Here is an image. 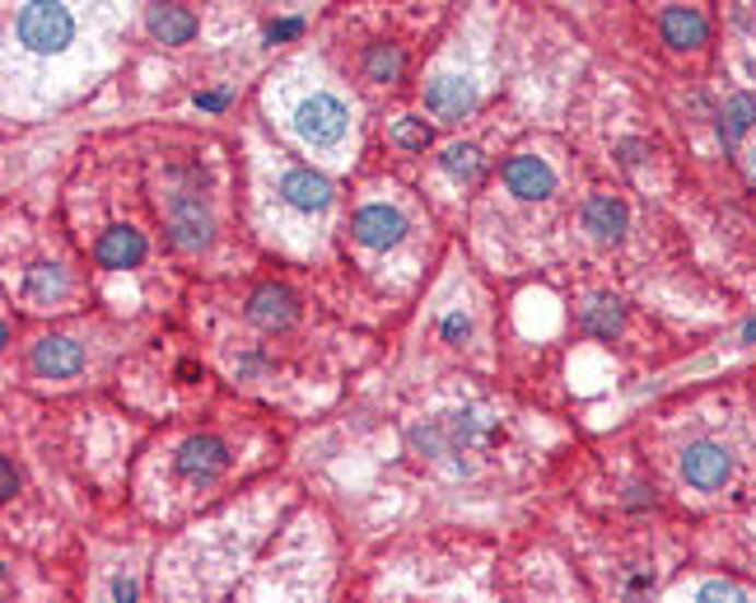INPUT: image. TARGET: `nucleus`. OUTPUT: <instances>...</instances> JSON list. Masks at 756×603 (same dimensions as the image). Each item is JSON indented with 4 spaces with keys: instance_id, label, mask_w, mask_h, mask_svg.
<instances>
[{
    "instance_id": "f257e3e1",
    "label": "nucleus",
    "mask_w": 756,
    "mask_h": 603,
    "mask_svg": "<svg viewBox=\"0 0 756 603\" xmlns=\"http://www.w3.org/2000/svg\"><path fill=\"white\" fill-rule=\"evenodd\" d=\"M14 33H20V43L28 51L51 57V51H66V43L75 38V20H70V10L61 0H28L20 10V20H14Z\"/></svg>"
},
{
    "instance_id": "f03ea898",
    "label": "nucleus",
    "mask_w": 756,
    "mask_h": 603,
    "mask_svg": "<svg viewBox=\"0 0 756 603\" xmlns=\"http://www.w3.org/2000/svg\"><path fill=\"white\" fill-rule=\"evenodd\" d=\"M294 131L304 136L309 146H318V150H332V146H341V136L350 127V117H346V103L337 94H309V98H299L294 103Z\"/></svg>"
},
{
    "instance_id": "7ed1b4c3",
    "label": "nucleus",
    "mask_w": 756,
    "mask_h": 603,
    "mask_svg": "<svg viewBox=\"0 0 756 603\" xmlns=\"http://www.w3.org/2000/svg\"><path fill=\"white\" fill-rule=\"evenodd\" d=\"M729 473H733V459H729L724 444H714V440H696V444H687V454H682V477H687L696 491L724 487Z\"/></svg>"
},
{
    "instance_id": "20e7f679",
    "label": "nucleus",
    "mask_w": 756,
    "mask_h": 603,
    "mask_svg": "<svg viewBox=\"0 0 756 603\" xmlns=\"http://www.w3.org/2000/svg\"><path fill=\"white\" fill-rule=\"evenodd\" d=\"M168 239L187 253H201L210 244V211L201 206V197H173L168 206Z\"/></svg>"
},
{
    "instance_id": "39448f33",
    "label": "nucleus",
    "mask_w": 756,
    "mask_h": 603,
    "mask_svg": "<svg viewBox=\"0 0 756 603\" xmlns=\"http://www.w3.org/2000/svg\"><path fill=\"white\" fill-rule=\"evenodd\" d=\"M350 234L360 239L364 248H393L402 244V234H407V220H402V211H393V206H360L356 220H350Z\"/></svg>"
},
{
    "instance_id": "423d86ee",
    "label": "nucleus",
    "mask_w": 756,
    "mask_h": 603,
    "mask_svg": "<svg viewBox=\"0 0 756 603\" xmlns=\"http://www.w3.org/2000/svg\"><path fill=\"white\" fill-rule=\"evenodd\" d=\"M504 183L509 193H519L523 201H542L556 193V174L547 160H537V154H514V160L504 164Z\"/></svg>"
},
{
    "instance_id": "0eeeda50",
    "label": "nucleus",
    "mask_w": 756,
    "mask_h": 603,
    "mask_svg": "<svg viewBox=\"0 0 756 603\" xmlns=\"http://www.w3.org/2000/svg\"><path fill=\"white\" fill-rule=\"evenodd\" d=\"M426 108L434 117L458 123V117H467L472 108H477V90H472V80H463V76H439V80H430V90H426Z\"/></svg>"
},
{
    "instance_id": "6e6552de",
    "label": "nucleus",
    "mask_w": 756,
    "mask_h": 603,
    "mask_svg": "<svg viewBox=\"0 0 756 603\" xmlns=\"http://www.w3.org/2000/svg\"><path fill=\"white\" fill-rule=\"evenodd\" d=\"M280 197H286L294 211H327L332 206V183L313 169H286L280 174Z\"/></svg>"
},
{
    "instance_id": "1a4fd4ad",
    "label": "nucleus",
    "mask_w": 756,
    "mask_h": 603,
    "mask_svg": "<svg viewBox=\"0 0 756 603\" xmlns=\"http://www.w3.org/2000/svg\"><path fill=\"white\" fill-rule=\"evenodd\" d=\"M224 463H230V454H224V444L216 436H197V440H187L183 444V454H178V473L191 477V482H210L216 477Z\"/></svg>"
},
{
    "instance_id": "9d476101",
    "label": "nucleus",
    "mask_w": 756,
    "mask_h": 603,
    "mask_svg": "<svg viewBox=\"0 0 756 603\" xmlns=\"http://www.w3.org/2000/svg\"><path fill=\"white\" fill-rule=\"evenodd\" d=\"M94 253H98V263L113 267V271L136 267L140 257H146V234L131 230V225H113V230H103V239H98Z\"/></svg>"
},
{
    "instance_id": "9b49d317",
    "label": "nucleus",
    "mask_w": 756,
    "mask_h": 603,
    "mask_svg": "<svg viewBox=\"0 0 756 603\" xmlns=\"http://www.w3.org/2000/svg\"><path fill=\"white\" fill-rule=\"evenodd\" d=\"M663 43L667 47H677V51H687V47H706L710 38V24H706V14L691 10V5H673L663 14Z\"/></svg>"
},
{
    "instance_id": "f8f14e48",
    "label": "nucleus",
    "mask_w": 756,
    "mask_h": 603,
    "mask_svg": "<svg viewBox=\"0 0 756 603\" xmlns=\"http://www.w3.org/2000/svg\"><path fill=\"white\" fill-rule=\"evenodd\" d=\"M80 341L70 337H43L38 351H33V370H38L43 379H70L80 370Z\"/></svg>"
},
{
    "instance_id": "ddd939ff",
    "label": "nucleus",
    "mask_w": 756,
    "mask_h": 603,
    "mask_svg": "<svg viewBox=\"0 0 756 603\" xmlns=\"http://www.w3.org/2000/svg\"><path fill=\"white\" fill-rule=\"evenodd\" d=\"M626 225H630V211H626V201H617V197H593L584 206V230L593 239H603V244H617V239L626 234Z\"/></svg>"
},
{
    "instance_id": "4468645a",
    "label": "nucleus",
    "mask_w": 756,
    "mask_h": 603,
    "mask_svg": "<svg viewBox=\"0 0 756 603\" xmlns=\"http://www.w3.org/2000/svg\"><path fill=\"white\" fill-rule=\"evenodd\" d=\"M248 318L257 323V327H290L294 323V295L286 286H261L257 295H253V304H248Z\"/></svg>"
},
{
    "instance_id": "2eb2a0df",
    "label": "nucleus",
    "mask_w": 756,
    "mask_h": 603,
    "mask_svg": "<svg viewBox=\"0 0 756 603\" xmlns=\"http://www.w3.org/2000/svg\"><path fill=\"white\" fill-rule=\"evenodd\" d=\"M146 24H150V33L160 43H191V33H197V20H191L187 10H178V5H154Z\"/></svg>"
},
{
    "instance_id": "dca6fc26",
    "label": "nucleus",
    "mask_w": 756,
    "mask_h": 603,
    "mask_svg": "<svg viewBox=\"0 0 756 603\" xmlns=\"http://www.w3.org/2000/svg\"><path fill=\"white\" fill-rule=\"evenodd\" d=\"M402 71H407V51H402L397 43H374L364 51V76L369 80L393 84V80H402Z\"/></svg>"
},
{
    "instance_id": "f3484780",
    "label": "nucleus",
    "mask_w": 756,
    "mask_h": 603,
    "mask_svg": "<svg viewBox=\"0 0 756 603\" xmlns=\"http://www.w3.org/2000/svg\"><path fill=\"white\" fill-rule=\"evenodd\" d=\"M756 123V98L752 94H733L729 108H724V123H719V136H724V146H737V136Z\"/></svg>"
},
{
    "instance_id": "a211bd4d",
    "label": "nucleus",
    "mask_w": 756,
    "mask_h": 603,
    "mask_svg": "<svg viewBox=\"0 0 756 603\" xmlns=\"http://www.w3.org/2000/svg\"><path fill=\"white\" fill-rule=\"evenodd\" d=\"M24 290H28L33 300H57V295H66V271H61V267H51V263L28 267Z\"/></svg>"
},
{
    "instance_id": "6ab92c4d",
    "label": "nucleus",
    "mask_w": 756,
    "mask_h": 603,
    "mask_svg": "<svg viewBox=\"0 0 756 603\" xmlns=\"http://www.w3.org/2000/svg\"><path fill=\"white\" fill-rule=\"evenodd\" d=\"M439 164L449 169V174H458V178H481V150L477 146H449L444 154H439Z\"/></svg>"
},
{
    "instance_id": "aec40b11",
    "label": "nucleus",
    "mask_w": 756,
    "mask_h": 603,
    "mask_svg": "<svg viewBox=\"0 0 756 603\" xmlns=\"http://www.w3.org/2000/svg\"><path fill=\"white\" fill-rule=\"evenodd\" d=\"M584 323H589V333H597V337L621 333V309H617V300H593Z\"/></svg>"
},
{
    "instance_id": "412c9836",
    "label": "nucleus",
    "mask_w": 756,
    "mask_h": 603,
    "mask_svg": "<svg viewBox=\"0 0 756 603\" xmlns=\"http://www.w3.org/2000/svg\"><path fill=\"white\" fill-rule=\"evenodd\" d=\"M393 141L407 146V150H426V146H430V127L416 123V117H402V123L393 127Z\"/></svg>"
},
{
    "instance_id": "4be33fe9",
    "label": "nucleus",
    "mask_w": 756,
    "mask_h": 603,
    "mask_svg": "<svg viewBox=\"0 0 756 603\" xmlns=\"http://www.w3.org/2000/svg\"><path fill=\"white\" fill-rule=\"evenodd\" d=\"M700 599H743V590L733 580H710V584H700Z\"/></svg>"
},
{
    "instance_id": "5701e85b",
    "label": "nucleus",
    "mask_w": 756,
    "mask_h": 603,
    "mask_svg": "<svg viewBox=\"0 0 756 603\" xmlns=\"http://www.w3.org/2000/svg\"><path fill=\"white\" fill-rule=\"evenodd\" d=\"M467 333H472V323H467L463 314H449V318H444V337H449V341H467Z\"/></svg>"
},
{
    "instance_id": "b1692460",
    "label": "nucleus",
    "mask_w": 756,
    "mask_h": 603,
    "mask_svg": "<svg viewBox=\"0 0 756 603\" xmlns=\"http://www.w3.org/2000/svg\"><path fill=\"white\" fill-rule=\"evenodd\" d=\"M0 482H5V491H0V496H14V491H20V473H14V463H10V459L0 463Z\"/></svg>"
},
{
    "instance_id": "393cba45",
    "label": "nucleus",
    "mask_w": 756,
    "mask_h": 603,
    "mask_svg": "<svg viewBox=\"0 0 756 603\" xmlns=\"http://www.w3.org/2000/svg\"><path fill=\"white\" fill-rule=\"evenodd\" d=\"M621 160H626V164L644 160V146H640V141H626V146H621Z\"/></svg>"
},
{
    "instance_id": "a878e982",
    "label": "nucleus",
    "mask_w": 756,
    "mask_h": 603,
    "mask_svg": "<svg viewBox=\"0 0 756 603\" xmlns=\"http://www.w3.org/2000/svg\"><path fill=\"white\" fill-rule=\"evenodd\" d=\"M113 599H136V580H113Z\"/></svg>"
},
{
    "instance_id": "bb28decb",
    "label": "nucleus",
    "mask_w": 756,
    "mask_h": 603,
    "mask_svg": "<svg viewBox=\"0 0 756 603\" xmlns=\"http://www.w3.org/2000/svg\"><path fill=\"white\" fill-rule=\"evenodd\" d=\"M294 28H299L294 20H286V24H271V28H267V38L276 43V38H286V33H294Z\"/></svg>"
},
{
    "instance_id": "cd10ccee",
    "label": "nucleus",
    "mask_w": 756,
    "mask_h": 603,
    "mask_svg": "<svg viewBox=\"0 0 756 603\" xmlns=\"http://www.w3.org/2000/svg\"><path fill=\"white\" fill-rule=\"evenodd\" d=\"M224 94H197V108H220Z\"/></svg>"
},
{
    "instance_id": "c85d7f7f",
    "label": "nucleus",
    "mask_w": 756,
    "mask_h": 603,
    "mask_svg": "<svg viewBox=\"0 0 756 603\" xmlns=\"http://www.w3.org/2000/svg\"><path fill=\"white\" fill-rule=\"evenodd\" d=\"M743 337H747V341H756V318L747 323V333H743Z\"/></svg>"
},
{
    "instance_id": "c756f323",
    "label": "nucleus",
    "mask_w": 756,
    "mask_h": 603,
    "mask_svg": "<svg viewBox=\"0 0 756 603\" xmlns=\"http://www.w3.org/2000/svg\"><path fill=\"white\" fill-rule=\"evenodd\" d=\"M752 183H756V150H752Z\"/></svg>"
}]
</instances>
